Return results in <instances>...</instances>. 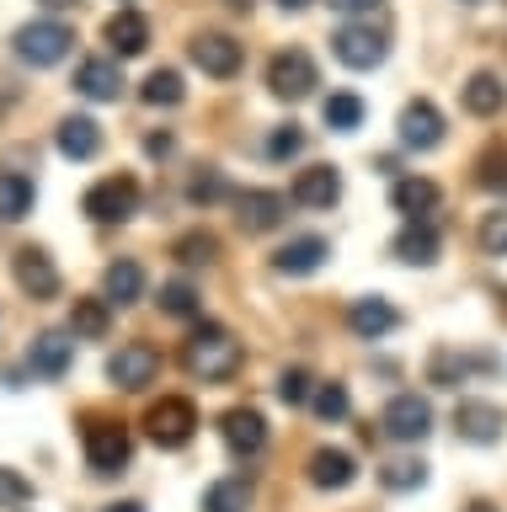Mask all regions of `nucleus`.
<instances>
[{"label": "nucleus", "mask_w": 507, "mask_h": 512, "mask_svg": "<svg viewBox=\"0 0 507 512\" xmlns=\"http://www.w3.org/2000/svg\"><path fill=\"white\" fill-rule=\"evenodd\" d=\"M299 150H305V134H299V123L273 128V139H267V155H273V160H294Z\"/></svg>", "instance_id": "nucleus-43"}, {"label": "nucleus", "mask_w": 507, "mask_h": 512, "mask_svg": "<svg viewBox=\"0 0 507 512\" xmlns=\"http://www.w3.org/2000/svg\"><path fill=\"white\" fill-rule=\"evenodd\" d=\"M342 198V176L331 171V166H305L294 176V203H305V208H331Z\"/></svg>", "instance_id": "nucleus-23"}, {"label": "nucleus", "mask_w": 507, "mask_h": 512, "mask_svg": "<svg viewBox=\"0 0 507 512\" xmlns=\"http://www.w3.org/2000/svg\"><path fill=\"white\" fill-rule=\"evenodd\" d=\"M326 256H331V246L321 235H299V240H289V246L273 251V267L283 272V278H310V272L326 267Z\"/></svg>", "instance_id": "nucleus-17"}, {"label": "nucleus", "mask_w": 507, "mask_h": 512, "mask_svg": "<svg viewBox=\"0 0 507 512\" xmlns=\"http://www.w3.org/2000/svg\"><path fill=\"white\" fill-rule=\"evenodd\" d=\"M81 443H86V464L97 475H123V470H129V459H134V438H129V427H123V422H102V416H91L86 432H81Z\"/></svg>", "instance_id": "nucleus-2"}, {"label": "nucleus", "mask_w": 507, "mask_h": 512, "mask_svg": "<svg viewBox=\"0 0 507 512\" xmlns=\"http://www.w3.org/2000/svg\"><path fill=\"white\" fill-rule=\"evenodd\" d=\"M321 118H326V128H337V134H353V128L363 123V96H353V91H331L326 107H321Z\"/></svg>", "instance_id": "nucleus-30"}, {"label": "nucleus", "mask_w": 507, "mask_h": 512, "mask_svg": "<svg viewBox=\"0 0 507 512\" xmlns=\"http://www.w3.org/2000/svg\"><path fill=\"white\" fill-rule=\"evenodd\" d=\"M139 294H145V267L129 262V256H118L113 267H107V278H102V299L107 304H139Z\"/></svg>", "instance_id": "nucleus-25"}, {"label": "nucleus", "mask_w": 507, "mask_h": 512, "mask_svg": "<svg viewBox=\"0 0 507 512\" xmlns=\"http://www.w3.org/2000/svg\"><path fill=\"white\" fill-rule=\"evenodd\" d=\"M502 320H507V294H502Z\"/></svg>", "instance_id": "nucleus-51"}, {"label": "nucleus", "mask_w": 507, "mask_h": 512, "mask_svg": "<svg viewBox=\"0 0 507 512\" xmlns=\"http://www.w3.org/2000/svg\"><path fill=\"white\" fill-rule=\"evenodd\" d=\"M438 182H427V176H401V182L390 187V203H395V214H406V219H427L438 208Z\"/></svg>", "instance_id": "nucleus-24"}, {"label": "nucleus", "mask_w": 507, "mask_h": 512, "mask_svg": "<svg viewBox=\"0 0 507 512\" xmlns=\"http://www.w3.org/2000/svg\"><path fill=\"white\" fill-rule=\"evenodd\" d=\"M347 326H353L363 342H379V336H390L395 326H401V310H395L390 299L369 294V299H353V310H347Z\"/></svg>", "instance_id": "nucleus-18"}, {"label": "nucleus", "mask_w": 507, "mask_h": 512, "mask_svg": "<svg viewBox=\"0 0 507 512\" xmlns=\"http://www.w3.org/2000/svg\"><path fill=\"white\" fill-rule=\"evenodd\" d=\"M75 358V331H38L33 347H27V368L38 379H59Z\"/></svg>", "instance_id": "nucleus-16"}, {"label": "nucleus", "mask_w": 507, "mask_h": 512, "mask_svg": "<svg viewBox=\"0 0 507 512\" xmlns=\"http://www.w3.org/2000/svg\"><path fill=\"white\" fill-rule=\"evenodd\" d=\"M219 432H225V443H230V454H235V459H251V454H262V448H267V416H262V411H251V406L225 411Z\"/></svg>", "instance_id": "nucleus-15"}, {"label": "nucleus", "mask_w": 507, "mask_h": 512, "mask_svg": "<svg viewBox=\"0 0 507 512\" xmlns=\"http://www.w3.org/2000/svg\"><path fill=\"white\" fill-rule=\"evenodd\" d=\"M182 363H187V374L203 379V384H225V379H235V368H241V342H235L225 326L203 320V326L182 342Z\"/></svg>", "instance_id": "nucleus-1"}, {"label": "nucleus", "mask_w": 507, "mask_h": 512, "mask_svg": "<svg viewBox=\"0 0 507 512\" xmlns=\"http://www.w3.org/2000/svg\"><path fill=\"white\" fill-rule=\"evenodd\" d=\"M502 107H507V86H502V75L475 70V75L465 80V112H475V118H497Z\"/></svg>", "instance_id": "nucleus-26"}, {"label": "nucleus", "mask_w": 507, "mask_h": 512, "mask_svg": "<svg viewBox=\"0 0 507 512\" xmlns=\"http://www.w3.org/2000/svg\"><path fill=\"white\" fill-rule=\"evenodd\" d=\"M145 432H150V443H161V448H187V443H193V432H198L193 400L161 395V400L145 411Z\"/></svg>", "instance_id": "nucleus-3"}, {"label": "nucleus", "mask_w": 507, "mask_h": 512, "mask_svg": "<svg viewBox=\"0 0 507 512\" xmlns=\"http://www.w3.org/2000/svg\"><path fill=\"white\" fill-rule=\"evenodd\" d=\"M145 150H150V155H171V134H150Z\"/></svg>", "instance_id": "nucleus-45"}, {"label": "nucleus", "mask_w": 507, "mask_h": 512, "mask_svg": "<svg viewBox=\"0 0 507 512\" xmlns=\"http://www.w3.org/2000/svg\"><path fill=\"white\" fill-rule=\"evenodd\" d=\"M475 240H481L486 256H507V208H491L481 219V230H475Z\"/></svg>", "instance_id": "nucleus-38"}, {"label": "nucleus", "mask_w": 507, "mask_h": 512, "mask_svg": "<svg viewBox=\"0 0 507 512\" xmlns=\"http://www.w3.org/2000/svg\"><path fill=\"white\" fill-rule=\"evenodd\" d=\"M475 182L486 192H507V150H486L475 160Z\"/></svg>", "instance_id": "nucleus-39"}, {"label": "nucleus", "mask_w": 507, "mask_h": 512, "mask_svg": "<svg viewBox=\"0 0 507 512\" xmlns=\"http://www.w3.org/2000/svg\"><path fill=\"white\" fill-rule=\"evenodd\" d=\"M102 150V123L97 118H65L59 123V155L65 160H91Z\"/></svg>", "instance_id": "nucleus-27"}, {"label": "nucleus", "mask_w": 507, "mask_h": 512, "mask_svg": "<svg viewBox=\"0 0 507 512\" xmlns=\"http://www.w3.org/2000/svg\"><path fill=\"white\" fill-rule=\"evenodd\" d=\"M139 96H145L150 107H177L182 96H187V86H182V75H177V70H155V75L145 80V91H139Z\"/></svg>", "instance_id": "nucleus-34"}, {"label": "nucleus", "mask_w": 507, "mask_h": 512, "mask_svg": "<svg viewBox=\"0 0 507 512\" xmlns=\"http://www.w3.org/2000/svg\"><path fill=\"white\" fill-rule=\"evenodd\" d=\"M102 512H145L139 502H113V507H102Z\"/></svg>", "instance_id": "nucleus-46"}, {"label": "nucleus", "mask_w": 507, "mask_h": 512, "mask_svg": "<svg viewBox=\"0 0 507 512\" xmlns=\"http://www.w3.org/2000/svg\"><path fill=\"white\" fill-rule=\"evenodd\" d=\"M326 6H331V11H374L379 0H326Z\"/></svg>", "instance_id": "nucleus-44"}, {"label": "nucleus", "mask_w": 507, "mask_h": 512, "mask_svg": "<svg viewBox=\"0 0 507 512\" xmlns=\"http://www.w3.org/2000/svg\"><path fill=\"white\" fill-rule=\"evenodd\" d=\"M155 374H161V352L150 342H123L113 358H107V379H113L118 390H145V384H155Z\"/></svg>", "instance_id": "nucleus-8"}, {"label": "nucleus", "mask_w": 507, "mask_h": 512, "mask_svg": "<svg viewBox=\"0 0 507 512\" xmlns=\"http://www.w3.org/2000/svg\"><path fill=\"white\" fill-rule=\"evenodd\" d=\"M283 214H289V198H283V192H267V187H246V192H235V219H241V230H246V235H267V230H278Z\"/></svg>", "instance_id": "nucleus-9"}, {"label": "nucleus", "mask_w": 507, "mask_h": 512, "mask_svg": "<svg viewBox=\"0 0 507 512\" xmlns=\"http://www.w3.org/2000/svg\"><path fill=\"white\" fill-rule=\"evenodd\" d=\"M113 304L107 299H75V310H70V331L81 336V342H102L107 336V326H113Z\"/></svg>", "instance_id": "nucleus-29"}, {"label": "nucleus", "mask_w": 507, "mask_h": 512, "mask_svg": "<svg viewBox=\"0 0 507 512\" xmlns=\"http://www.w3.org/2000/svg\"><path fill=\"white\" fill-rule=\"evenodd\" d=\"M225 192H230V182L219 171H198L193 182H187V198H193V203H219Z\"/></svg>", "instance_id": "nucleus-42"}, {"label": "nucleus", "mask_w": 507, "mask_h": 512, "mask_svg": "<svg viewBox=\"0 0 507 512\" xmlns=\"http://www.w3.org/2000/svg\"><path fill=\"white\" fill-rule=\"evenodd\" d=\"M310 406H315V416L321 422H342L347 411H353V400H347V384H315V395H310Z\"/></svg>", "instance_id": "nucleus-33"}, {"label": "nucleus", "mask_w": 507, "mask_h": 512, "mask_svg": "<svg viewBox=\"0 0 507 512\" xmlns=\"http://www.w3.org/2000/svg\"><path fill=\"white\" fill-rule=\"evenodd\" d=\"M331 54H337L347 70H374L385 59V38L374 27H337L331 32Z\"/></svg>", "instance_id": "nucleus-14"}, {"label": "nucleus", "mask_w": 507, "mask_h": 512, "mask_svg": "<svg viewBox=\"0 0 507 512\" xmlns=\"http://www.w3.org/2000/svg\"><path fill=\"white\" fill-rule=\"evenodd\" d=\"M246 502H251L246 480H214L203 491V512H246Z\"/></svg>", "instance_id": "nucleus-32"}, {"label": "nucleus", "mask_w": 507, "mask_h": 512, "mask_svg": "<svg viewBox=\"0 0 507 512\" xmlns=\"http://www.w3.org/2000/svg\"><path fill=\"white\" fill-rule=\"evenodd\" d=\"M27 502H33V480L17 475V470H0V507L17 512V507H27Z\"/></svg>", "instance_id": "nucleus-41"}, {"label": "nucleus", "mask_w": 507, "mask_h": 512, "mask_svg": "<svg viewBox=\"0 0 507 512\" xmlns=\"http://www.w3.org/2000/svg\"><path fill=\"white\" fill-rule=\"evenodd\" d=\"M171 256H177L182 267H209L214 256H219V235H209V230H193V235H182L177 246H171Z\"/></svg>", "instance_id": "nucleus-31"}, {"label": "nucleus", "mask_w": 507, "mask_h": 512, "mask_svg": "<svg viewBox=\"0 0 507 512\" xmlns=\"http://www.w3.org/2000/svg\"><path fill=\"white\" fill-rule=\"evenodd\" d=\"M278 6H283V11H305L310 0H278Z\"/></svg>", "instance_id": "nucleus-48"}, {"label": "nucleus", "mask_w": 507, "mask_h": 512, "mask_svg": "<svg viewBox=\"0 0 507 512\" xmlns=\"http://www.w3.org/2000/svg\"><path fill=\"white\" fill-rule=\"evenodd\" d=\"M102 38L113 43L118 59H134V54H145V48H150V22L139 11H118V16H107Z\"/></svg>", "instance_id": "nucleus-21"}, {"label": "nucleus", "mask_w": 507, "mask_h": 512, "mask_svg": "<svg viewBox=\"0 0 507 512\" xmlns=\"http://www.w3.org/2000/svg\"><path fill=\"white\" fill-rule=\"evenodd\" d=\"M310 395H315L310 368H283V374H278V400H283V406H305Z\"/></svg>", "instance_id": "nucleus-37"}, {"label": "nucleus", "mask_w": 507, "mask_h": 512, "mask_svg": "<svg viewBox=\"0 0 507 512\" xmlns=\"http://www.w3.org/2000/svg\"><path fill=\"white\" fill-rule=\"evenodd\" d=\"M353 475H358V464H353L347 448H315V454H310V486L347 491V486H353Z\"/></svg>", "instance_id": "nucleus-20"}, {"label": "nucleus", "mask_w": 507, "mask_h": 512, "mask_svg": "<svg viewBox=\"0 0 507 512\" xmlns=\"http://www.w3.org/2000/svg\"><path fill=\"white\" fill-rule=\"evenodd\" d=\"M161 310L166 315H177V320H193L198 315V294H193V283H161Z\"/></svg>", "instance_id": "nucleus-36"}, {"label": "nucleus", "mask_w": 507, "mask_h": 512, "mask_svg": "<svg viewBox=\"0 0 507 512\" xmlns=\"http://www.w3.org/2000/svg\"><path fill=\"white\" fill-rule=\"evenodd\" d=\"M379 427H385V438H395V443H422L427 432H433V406H427V395L401 390V395H390Z\"/></svg>", "instance_id": "nucleus-6"}, {"label": "nucleus", "mask_w": 507, "mask_h": 512, "mask_svg": "<svg viewBox=\"0 0 507 512\" xmlns=\"http://www.w3.org/2000/svg\"><path fill=\"white\" fill-rule=\"evenodd\" d=\"M49 11H70V6H81V0H43Z\"/></svg>", "instance_id": "nucleus-47"}, {"label": "nucleus", "mask_w": 507, "mask_h": 512, "mask_svg": "<svg viewBox=\"0 0 507 512\" xmlns=\"http://www.w3.org/2000/svg\"><path fill=\"white\" fill-rule=\"evenodd\" d=\"M75 91L91 96V102H118L123 96V70L113 59H86L81 70H75Z\"/></svg>", "instance_id": "nucleus-22"}, {"label": "nucleus", "mask_w": 507, "mask_h": 512, "mask_svg": "<svg viewBox=\"0 0 507 512\" xmlns=\"http://www.w3.org/2000/svg\"><path fill=\"white\" fill-rule=\"evenodd\" d=\"M33 214V182L22 171H0V224H17Z\"/></svg>", "instance_id": "nucleus-28"}, {"label": "nucleus", "mask_w": 507, "mask_h": 512, "mask_svg": "<svg viewBox=\"0 0 507 512\" xmlns=\"http://www.w3.org/2000/svg\"><path fill=\"white\" fill-rule=\"evenodd\" d=\"M267 86H273V96H283V102H305V96L321 86V70H315V59L305 48H283V54H273V64H267Z\"/></svg>", "instance_id": "nucleus-4"}, {"label": "nucleus", "mask_w": 507, "mask_h": 512, "mask_svg": "<svg viewBox=\"0 0 507 512\" xmlns=\"http://www.w3.org/2000/svg\"><path fill=\"white\" fill-rule=\"evenodd\" d=\"M11 272H17V288H22L27 299H54V294H59V267H54L49 251L22 246L17 262H11Z\"/></svg>", "instance_id": "nucleus-12"}, {"label": "nucleus", "mask_w": 507, "mask_h": 512, "mask_svg": "<svg viewBox=\"0 0 507 512\" xmlns=\"http://www.w3.org/2000/svg\"><path fill=\"white\" fill-rule=\"evenodd\" d=\"M225 6H235V11H251V0H225Z\"/></svg>", "instance_id": "nucleus-50"}, {"label": "nucleus", "mask_w": 507, "mask_h": 512, "mask_svg": "<svg viewBox=\"0 0 507 512\" xmlns=\"http://www.w3.org/2000/svg\"><path fill=\"white\" fill-rule=\"evenodd\" d=\"M390 251L401 256L406 267H433L438 262V230H433V219H406V230L390 240Z\"/></svg>", "instance_id": "nucleus-19"}, {"label": "nucleus", "mask_w": 507, "mask_h": 512, "mask_svg": "<svg viewBox=\"0 0 507 512\" xmlns=\"http://www.w3.org/2000/svg\"><path fill=\"white\" fill-rule=\"evenodd\" d=\"M187 54H193V64L214 80H230L235 70H241V43H235L230 32H198Z\"/></svg>", "instance_id": "nucleus-13"}, {"label": "nucleus", "mask_w": 507, "mask_h": 512, "mask_svg": "<svg viewBox=\"0 0 507 512\" xmlns=\"http://www.w3.org/2000/svg\"><path fill=\"white\" fill-rule=\"evenodd\" d=\"M454 432L465 443H497L507 432V411L491 406V400H459L454 406Z\"/></svg>", "instance_id": "nucleus-10"}, {"label": "nucleus", "mask_w": 507, "mask_h": 512, "mask_svg": "<svg viewBox=\"0 0 507 512\" xmlns=\"http://www.w3.org/2000/svg\"><path fill=\"white\" fill-rule=\"evenodd\" d=\"M81 208L97 224H123V219L139 214V182L134 176H102V182L81 198Z\"/></svg>", "instance_id": "nucleus-5"}, {"label": "nucleus", "mask_w": 507, "mask_h": 512, "mask_svg": "<svg viewBox=\"0 0 507 512\" xmlns=\"http://www.w3.org/2000/svg\"><path fill=\"white\" fill-rule=\"evenodd\" d=\"M379 480H385V491H417L427 480V464L422 459H390L385 470H379Z\"/></svg>", "instance_id": "nucleus-35"}, {"label": "nucleus", "mask_w": 507, "mask_h": 512, "mask_svg": "<svg viewBox=\"0 0 507 512\" xmlns=\"http://www.w3.org/2000/svg\"><path fill=\"white\" fill-rule=\"evenodd\" d=\"M11 43H17V54L27 64H59L75 48V32L65 22H27V27H17Z\"/></svg>", "instance_id": "nucleus-7"}, {"label": "nucleus", "mask_w": 507, "mask_h": 512, "mask_svg": "<svg viewBox=\"0 0 507 512\" xmlns=\"http://www.w3.org/2000/svg\"><path fill=\"white\" fill-rule=\"evenodd\" d=\"M427 374H433V384H443V390H459V379H465V358H454L449 347H438L433 363H427Z\"/></svg>", "instance_id": "nucleus-40"}, {"label": "nucleus", "mask_w": 507, "mask_h": 512, "mask_svg": "<svg viewBox=\"0 0 507 512\" xmlns=\"http://www.w3.org/2000/svg\"><path fill=\"white\" fill-rule=\"evenodd\" d=\"M465 512H497V507H491V502H470Z\"/></svg>", "instance_id": "nucleus-49"}, {"label": "nucleus", "mask_w": 507, "mask_h": 512, "mask_svg": "<svg viewBox=\"0 0 507 512\" xmlns=\"http://www.w3.org/2000/svg\"><path fill=\"white\" fill-rule=\"evenodd\" d=\"M401 144L406 150H438L443 144V112L427 102V96H417V102H406L401 107Z\"/></svg>", "instance_id": "nucleus-11"}]
</instances>
